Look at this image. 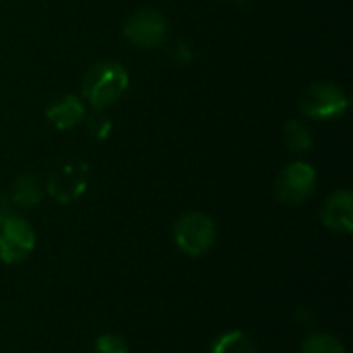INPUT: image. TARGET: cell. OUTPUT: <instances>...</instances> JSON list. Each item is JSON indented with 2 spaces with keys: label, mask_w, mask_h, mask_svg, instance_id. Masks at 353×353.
I'll list each match as a JSON object with an SVG mask.
<instances>
[{
  "label": "cell",
  "mask_w": 353,
  "mask_h": 353,
  "mask_svg": "<svg viewBox=\"0 0 353 353\" xmlns=\"http://www.w3.org/2000/svg\"><path fill=\"white\" fill-rule=\"evenodd\" d=\"M283 143L285 147L296 153V155H302V153H308L314 145V139H312V132L310 128L300 122V120H290L285 126H283Z\"/></svg>",
  "instance_id": "obj_11"
},
{
  "label": "cell",
  "mask_w": 353,
  "mask_h": 353,
  "mask_svg": "<svg viewBox=\"0 0 353 353\" xmlns=\"http://www.w3.org/2000/svg\"><path fill=\"white\" fill-rule=\"evenodd\" d=\"M87 118V110L83 99H79L72 93L60 95L52 99L46 108V120L56 128V130H68L81 124Z\"/></svg>",
  "instance_id": "obj_9"
},
{
  "label": "cell",
  "mask_w": 353,
  "mask_h": 353,
  "mask_svg": "<svg viewBox=\"0 0 353 353\" xmlns=\"http://www.w3.org/2000/svg\"><path fill=\"white\" fill-rule=\"evenodd\" d=\"M321 219L325 228H329L335 234H352L353 232V196L350 190H337L333 192L323 209Z\"/></svg>",
  "instance_id": "obj_8"
},
{
  "label": "cell",
  "mask_w": 353,
  "mask_h": 353,
  "mask_svg": "<svg viewBox=\"0 0 353 353\" xmlns=\"http://www.w3.org/2000/svg\"><path fill=\"white\" fill-rule=\"evenodd\" d=\"M87 128H89V132H91L95 139L103 141V139H108L110 132H112V122H110V118H108L105 114H101V110H95V114H91V116L87 118Z\"/></svg>",
  "instance_id": "obj_15"
},
{
  "label": "cell",
  "mask_w": 353,
  "mask_h": 353,
  "mask_svg": "<svg viewBox=\"0 0 353 353\" xmlns=\"http://www.w3.org/2000/svg\"><path fill=\"white\" fill-rule=\"evenodd\" d=\"M316 188V170L306 161L285 165L275 180V196L285 205H300L312 196Z\"/></svg>",
  "instance_id": "obj_5"
},
{
  "label": "cell",
  "mask_w": 353,
  "mask_h": 353,
  "mask_svg": "<svg viewBox=\"0 0 353 353\" xmlns=\"http://www.w3.org/2000/svg\"><path fill=\"white\" fill-rule=\"evenodd\" d=\"M122 35L137 48H157L168 37V21L155 8H141L126 19Z\"/></svg>",
  "instance_id": "obj_6"
},
{
  "label": "cell",
  "mask_w": 353,
  "mask_h": 353,
  "mask_svg": "<svg viewBox=\"0 0 353 353\" xmlns=\"http://www.w3.org/2000/svg\"><path fill=\"white\" fill-rule=\"evenodd\" d=\"M302 353H345L343 343L329 333L308 335L302 343Z\"/></svg>",
  "instance_id": "obj_13"
},
{
  "label": "cell",
  "mask_w": 353,
  "mask_h": 353,
  "mask_svg": "<svg viewBox=\"0 0 353 353\" xmlns=\"http://www.w3.org/2000/svg\"><path fill=\"white\" fill-rule=\"evenodd\" d=\"M128 83L130 77L120 62L99 60L85 72L81 95L93 110H105L126 93Z\"/></svg>",
  "instance_id": "obj_1"
},
{
  "label": "cell",
  "mask_w": 353,
  "mask_h": 353,
  "mask_svg": "<svg viewBox=\"0 0 353 353\" xmlns=\"http://www.w3.org/2000/svg\"><path fill=\"white\" fill-rule=\"evenodd\" d=\"M35 248V232L27 219L10 211L0 213V263L19 265Z\"/></svg>",
  "instance_id": "obj_4"
},
{
  "label": "cell",
  "mask_w": 353,
  "mask_h": 353,
  "mask_svg": "<svg viewBox=\"0 0 353 353\" xmlns=\"http://www.w3.org/2000/svg\"><path fill=\"white\" fill-rule=\"evenodd\" d=\"M215 238H217V230H215L213 219L201 211H188L180 215L174 225L176 246L184 254L194 256V259L205 256L213 248Z\"/></svg>",
  "instance_id": "obj_2"
},
{
  "label": "cell",
  "mask_w": 353,
  "mask_h": 353,
  "mask_svg": "<svg viewBox=\"0 0 353 353\" xmlns=\"http://www.w3.org/2000/svg\"><path fill=\"white\" fill-rule=\"evenodd\" d=\"M93 353H130L128 352V345L126 341L120 337V335H112V333H105V335H99L95 345H93Z\"/></svg>",
  "instance_id": "obj_14"
},
{
  "label": "cell",
  "mask_w": 353,
  "mask_h": 353,
  "mask_svg": "<svg viewBox=\"0 0 353 353\" xmlns=\"http://www.w3.org/2000/svg\"><path fill=\"white\" fill-rule=\"evenodd\" d=\"M211 353H256V345L244 331H230L217 337Z\"/></svg>",
  "instance_id": "obj_12"
},
{
  "label": "cell",
  "mask_w": 353,
  "mask_h": 353,
  "mask_svg": "<svg viewBox=\"0 0 353 353\" xmlns=\"http://www.w3.org/2000/svg\"><path fill=\"white\" fill-rule=\"evenodd\" d=\"M87 190V163L68 159L60 163L46 182V192L60 205L74 203Z\"/></svg>",
  "instance_id": "obj_7"
},
{
  "label": "cell",
  "mask_w": 353,
  "mask_h": 353,
  "mask_svg": "<svg viewBox=\"0 0 353 353\" xmlns=\"http://www.w3.org/2000/svg\"><path fill=\"white\" fill-rule=\"evenodd\" d=\"M43 199V184L35 174H21L12 180L8 190V203L21 209H33Z\"/></svg>",
  "instance_id": "obj_10"
},
{
  "label": "cell",
  "mask_w": 353,
  "mask_h": 353,
  "mask_svg": "<svg viewBox=\"0 0 353 353\" xmlns=\"http://www.w3.org/2000/svg\"><path fill=\"white\" fill-rule=\"evenodd\" d=\"M350 108L347 93L331 81L312 83L300 97V112L312 120H335Z\"/></svg>",
  "instance_id": "obj_3"
}]
</instances>
